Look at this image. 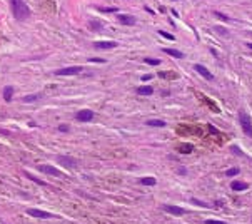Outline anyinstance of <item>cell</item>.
<instances>
[{
	"instance_id": "6da1fadb",
	"label": "cell",
	"mask_w": 252,
	"mask_h": 224,
	"mask_svg": "<svg viewBox=\"0 0 252 224\" xmlns=\"http://www.w3.org/2000/svg\"><path fill=\"white\" fill-rule=\"evenodd\" d=\"M10 2H12V10H13V15H15V19H19V20L28 19V15H30V10H28V7L23 3V0H10Z\"/></svg>"
},
{
	"instance_id": "7a4b0ae2",
	"label": "cell",
	"mask_w": 252,
	"mask_h": 224,
	"mask_svg": "<svg viewBox=\"0 0 252 224\" xmlns=\"http://www.w3.org/2000/svg\"><path fill=\"white\" fill-rule=\"evenodd\" d=\"M239 119H240V126H242V130H244V132H246L249 137H252V120H250L249 114H247L246 111H240Z\"/></svg>"
},
{
	"instance_id": "3957f363",
	"label": "cell",
	"mask_w": 252,
	"mask_h": 224,
	"mask_svg": "<svg viewBox=\"0 0 252 224\" xmlns=\"http://www.w3.org/2000/svg\"><path fill=\"white\" fill-rule=\"evenodd\" d=\"M57 161H59L60 166H65V167H70V169H75L79 166V161L74 157H69V156H57Z\"/></svg>"
},
{
	"instance_id": "277c9868",
	"label": "cell",
	"mask_w": 252,
	"mask_h": 224,
	"mask_svg": "<svg viewBox=\"0 0 252 224\" xmlns=\"http://www.w3.org/2000/svg\"><path fill=\"white\" fill-rule=\"evenodd\" d=\"M80 72H84V69H82V67H79V65H75V67H65V69L55 70L57 75H77V74H80Z\"/></svg>"
},
{
	"instance_id": "5b68a950",
	"label": "cell",
	"mask_w": 252,
	"mask_h": 224,
	"mask_svg": "<svg viewBox=\"0 0 252 224\" xmlns=\"http://www.w3.org/2000/svg\"><path fill=\"white\" fill-rule=\"evenodd\" d=\"M162 209L165 212H170V214H175V216H184L185 214V209L179 207V206H170V204H162Z\"/></svg>"
},
{
	"instance_id": "8992f818",
	"label": "cell",
	"mask_w": 252,
	"mask_h": 224,
	"mask_svg": "<svg viewBox=\"0 0 252 224\" xmlns=\"http://www.w3.org/2000/svg\"><path fill=\"white\" fill-rule=\"evenodd\" d=\"M92 119H94V112L88 111V109L77 112V120H80V122H88V120H92Z\"/></svg>"
},
{
	"instance_id": "52a82bcc",
	"label": "cell",
	"mask_w": 252,
	"mask_h": 224,
	"mask_svg": "<svg viewBox=\"0 0 252 224\" xmlns=\"http://www.w3.org/2000/svg\"><path fill=\"white\" fill-rule=\"evenodd\" d=\"M194 69H196L197 72L200 74L202 77H204V79H207V80H212V79H214V74H211L204 65H200V64H196V65H194Z\"/></svg>"
},
{
	"instance_id": "ba28073f",
	"label": "cell",
	"mask_w": 252,
	"mask_h": 224,
	"mask_svg": "<svg viewBox=\"0 0 252 224\" xmlns=\"http://www.w3.org/2000/svg\"><path fill=\"white\" fill-rule=\"evenodd\" d=\"M28 214L34 216V218H44V219H50V218H54V216H52L50 212H47V211H40V209H28Z\"/></svg>"
},
{
	"instance_id": "9c48e42d",
	"label": "cell",
	"mask_w": 252,
	"mask_h": 224,
	"mask_svg": "<svg viewBox=\"0 0 252 224\" xmlns=\"http://www.w3.org/2000/svg\"><path fill=\"white\" fill-rule=\"evenodd\" d=\"M40 171L45 174H50V176H57V177H62V172H60L59 169L52 167V166H47V164H42L40 166Z\"/></svg>"
},
{
	"instance_id": "30bf717a",
	"label": "cell",
	"mask_w": 252,
	"mask_h": 224,
	"mask_svg": "<svg viewBox=\"0 0 252 224\" xmlns=\"http://www.w3.org/2000/svg\"><path fill=\"white\" fill-rule=\"evenodd\" d=\"M95 49H113L117 47V42L113 40H105V42H95Z\"/></svg>"
},
{
	"instance_id": "8fae6325",
	"label": "cell",
	"mask_w": 252,
	"mask_h": 224,
	"mask_svg": "<svg viewBox=\"0 0 252 224\" xmlns=\"http://www.w3.org/2000/svg\"><path fill=\"white\" fill-rule=\"evenodd\" d=\"M119 22L122 24V25H135V19H134L132 15H119Z\"/></svg>"
},
{
	"instance_id": "7c38bea8",
	"label": "cell",
	"mask_w": 252,
	"mask_h": 224,
	"mask_svg": "<svg viewBox=\"0 0 252 224\" xmlns=\"http://www.w3.org/2000/svg\"><path fill=\"white\" fill-rule=\"evenodd\" d=\"M230 187H232V191H246L247 187H249V184L242 182V181H232Z\"/></svg>"
},
{
	"instance_id": "4fadbf2b",
	"label": "cell",
	"mask_w": 252,
	"mask_h": 224,
	"mask_svg": "<svg viewBox=\"0 0 252 224\" xmlns=\"http://www.w3.org/2000/svg\"><path fill=\"white\" fill-rule=\"evenodd\" d=\"M152 92H154V89H152L150 85H142V87L137 89V94L139 95H150Z\"/></svg>"
},
{
	"instance_id": "5bb4252c",
	"label": "cell",
	"mask_w": 252,
	"mask_h": 224,
	"mask_svg": "<svg viewBox=\"0 0 252 224\" xmlns=\"http://www.w3.org/2000/svg\"><path fill=\"white\" fill-rule=\"evenodd\" d=\"M164 52L172 55V57H175V59H184V54L180 50H175V49H164Z\"/></svg>"
},
{
	"instance_id": "9a60e30c",
	"label": "cell",
	"mask_w": 252,
	"mask_h": 224,
	"mask_svg": "<svg viewBox=\"0 0 252 224\" xmlns=\"http://www.w3.org/2000/svg\"><path fill=\"white\" fill-rule=\"evenodd\" d=\"M12 95H13V87L7 85V87L3 89V99H5L7 102H10V101H12Z\"/></svg>"
},
{
	"instance_id": "2e32d148",
	"label": "cell",
	"mask_w": 252,
	"mask_h": 224,
	"mask_svg": "<svg viewBox=\"0 0 252 224\" xmlns=\"http://www.w3.org/2000/svg\"><path fill=\"white\" fill-rule=\"evenodd\" d=\"M147 126H150V127H164L165 122H164V120H159V119H150V120H147Z\"/></svg>"
},
{
	"instance_id": "e0dca14e",
	"label": "cell",
	"mask_w": 252,
	"mask_h": 224,
	"mask_svg": "<svg viewBox=\"0 0 252 224\" xmlns=\"http://www.w3.org/2000/svg\"><path fill=\"white\" fill-rule=\"evenodd\" d=\"M194 147L190 144H180L179 145V152H182V154H189V152H192Z\"/></svg>"
},
{
	"instance_id": "ac0fdd59",
	"label": "cell",
	"mask_w": 252,
	"mask_h": 224,
	"mask_svg": "<svg viewBox=\"0 0 252 224\" xmlns=\"http://www.w3.org/2000/svg\"><path fill=\"white\" fill-rule=\"evenodd\" d=\"M155 182H157L155 177H142L140 179V184H144V186H154Z\"/></svg>"
},
{
	"instance_id": "d6986e66",
	"label": "cell",
	"mask_w": 252,
	"mask_h": 224,
	"mask_svg": "<svg viewBox=\"0 0 252 224\" xmlns=\"http://www.w3.org/2000/svg\"><path fill=\"white\" fill-rule=\"evenodd\" d=\"M239 172H240V169H239V167H230V169H227L225 176H227V177H234V176H237Z\"/></svg>"
},
{
	"instance_id": "ffe728a7",
	"label": "cell",
	"mask_w": 252,
	"mask_h": 224,
	"mask_svg": "<svg viewBox=\"0 0 252 224\" xmlns=\"http://www.w3.org/2000/svg\"><path fill=\"white\" fill-rule=\"evenodd\" d=\"M25 176L28 177V179H32L34 182H37V184H42V186H47V182L45 181H42V179H37L35 176H32V174H28V172H25Z\"/></svg>"
},
{
	"instance_id": "44dd1931",
	"label": "cell",
	"mask_w": 252,
	"mask_h": 224,
	"mask_svg": "<svg viewBox=\"0 0 252 224\" xmlns=\"http://www.w3.org/2000/svg\"><path fill=\"white\" fill-rule=\"evenodd\" d=\"M38 97H40L38 94H34V95H25V97H23V102H34V101H37Z\"/></svg>"
},
{
	"instance_id": "7402d4cb",
	"label": "cell",
	"mask_w": 252,
	"mask_h": 224,
	"mask_svg": "<svg viewBox=\"0 0 252 224\" xmlns=\"http://www.w3.org/2000/svg\"><path fill=\"white\" fill-rule=\"evenodd\" d=\"M192 204H196V206H200V207H211V206H209L207 202H204V201H199V199H192Z\"/></svg>"
},
{
	"instance_id": "603a6c76",
	"label": "cell",
	"mask_w": 252,
	"mask_h": 224,
	"mask_svg": "<svg viewBox=\"0 0 252 224\" xmlns=\"http://www.w3.org/2000/svg\"><path fill=\"white\" fill-rule=\"evenodd\" d=\"M145 64H149V65H159L160 60L159 59H145Z\"/></svg>"
},
{
	"instance_id": "cb8c5ba5",
	"label": "cell",
	"mask_w": 252,
	"mask_h": 224,
	"mask_svg": "<svg viewBox=\"0 0 252 224\" xmlns=\"http://www.w3.org/2000/svg\"><path fill=\"white\" fill-rule=\"evenodd\" d=\"M215 17H217V19H221V20H224V22H227V20H229V17L224 15V13H221V12H215Z\"/></svg>"
},
{
	"instance_id": "d4e9b609",
	"label": "cell",
	"mask_w": 252,
	"mask_h": 224,
	"mask_svg": "<svg viewBox=\"0 0 252 224\" xmlns=\"http://www.w3.org/2000/svg\"><path fill=\"white\" fill-rule=\"evenodd\" d=\"M159 34L162 35V37H165V39H169V40H174V35H170V34H167V32H164V30H160Z\"/></svg>"
},
{
	"instance_id": "484cf974",
	"label": "cell",
	"mask_w": 252,
	"mask_h": 224,
	"mask_svg": "<svg viewBox=\"0 0 252 224\" xmlns=\"http://www.w3.org/2000/svg\"><path fill=\"white\" fill-rule=\"evenodd\" d=\"M204 224H227V222H224V221H214V219H207Z\"/></svg>"
},
{
	"instance_id": "4316f807",
	"label": "cell",
	"mask_w": 252,
	"mask_h": 224,
	"mask_svg": "<svg viewBox=\"0 0 252 224\" xmlns=\"http://www.w3.org/2000/svg\"><path fill=\"white\" fill-rule=\"evenodd\" d=\"M88 27H90V28H99V30L102 28V25H100V24H97V22H90V24H88Z\"/></svg>"
},
{
	"instance_id": "83f0119b",
	"label": "cell",
	"mask_w": 252,
	"mask_h": 224,
	"mask_svg": "<svg viewBox=\"0 0 252 224\" xmlns=\"http://www.w3.org/2000/svg\"><path fill=\"white\" fill-rule=\"evenodd\" d=\"M59 130H60V132H69V127L62 124V126H59Z\"/></svg>"
},
{
	"instance_id": "f1b7e54d",
	"label": "cell",
	"mask_w": 252,
	"mask_h": 224,
	"mask_svg": "<svg viewBox=\"0 0 252 224\" xmlns=\"http://www.w3.org/2000/svg\"><path fill=\"white\" fill-rule=\"evenodd\" d=\"M215 30H217V32H221V34H227V30H225V28H222V27H215Z\"/></svg>"
},
{
	"instance_id": "f546056e",
	"label": "cell",
	"mask_w": 252,
	"mask_h": 224,
	"mask_svg": "<svg viewBox=\"0 0 252 224\" xmlns=\"http://www.w3.org/2000/svg\"><path fill=\"white\" fill-rule=\"evenodd\" d=\"M150 79H152L150 74H149V75H142V80H144V82H147V80H150Z\"/></svg>"
},
{
	"instance_id": "4dcf8cb0",
	"label": "cell",
	"mask_w": 252,
	"mask_h": 224,
	"mask_svg": "<svg viewBox=\"0 0 252 224\" xmlns=\"http://www.w3.org/2000/svg\"><path fill=\"white\" fill-rule=\"evenodd\" d=\"M102 12H115V9H100Z\"/></svg>"
},
{
	"instance_id": "1f68e13d",
	"label": "cell",
	"mask_w": 252,
	"mask_h": 224,
	"mask_svg": "<svg viewBox=\"0 0 252 224\" xmlns=\"http://www.w3.org/2000/svg\"><path fill=\"white\" fill-rule=\"evenodd\" d=\"M90 62H104V59H90Z\"/></svg>"
},
{
	"instance_id": "d6a6232c",
	"label": "cell",
	"mask_w": 252,
	"mask_h": 224,
	"mask_svg": "<svg viewBox=\"0 0 252 224\" xmlns=\"http://www.w3.org/2000/svg\"><path fill=\"white\" fill-rule=\"evenodd\" d=\"M177 172H179V174H185V169H184V167H179V171H177Z\"/></svg>"
},
{
	"instance_id": "836d02e7",
	"label": "cell",
	"mask_w": 252,
	"mask_h": 224,
	"mask_svg": "<svg viewBox=\"0 0 252 224\" xmlns=\"http://www.w3.org/2000/svg\"><path fill=\"white\" fill-rule=\"evenodd\" d=\"M247 47H249V49H252V44H247Z\"/></svg>"
}]
</instances>
